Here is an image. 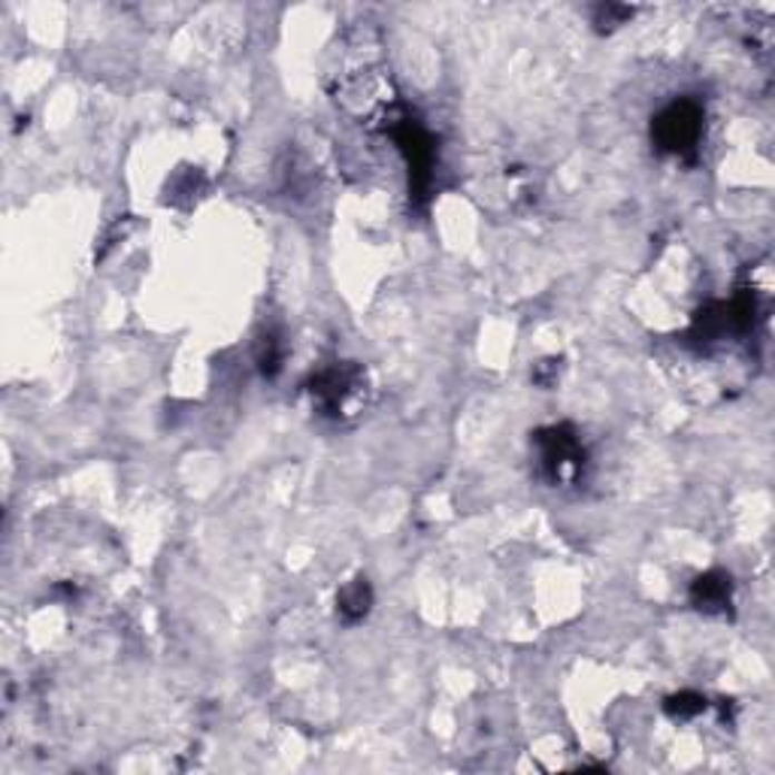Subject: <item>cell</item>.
<instances>
[{"label": "cell", "mask_w": 775, "mask_h": 775, "mask_svg": "<svg viewBox=\"0 0 775 775\" xmlns=\"http://www.w3.org/2000/svg\"><path fill=\"white\" fill-rule=\"evenodd\" d=\"M703 709H706V700H703L700 694H690V690L678 694V697H673V700L667 703V712L673 718H694V715H700Z\"/></svg>", "instance_id": "cell-6"}, {"label": "cell", "mask_w": 775, "mask_h": 775, "mask_svg": "<svg viewBox=\"0 0 775 775\" xmlns=\"http://www.w3.org/2000/svg\"><path fill=\"white\" fill-rule=\"evenodd\" d=\"M703 134V109L694 100H676L655 121V140L664 151L688 155L697 149Z\"/></svg>", "instance_id": "cell-1"}, {"label": "cell", "mask_w": 775, "mask_h": 775, "mask_svg": "<svg viewBox=\"0 0 775 775\" xmlns=\"http://www.w3.org/2000/svg\"><path fill=\"white\" fill-rule=\"evenodd\" d=\"M357 385H361V370L352 364H336L315 379L313 394L324 412L340 415L349 406V400L355 398Z\"/></svg>", "instance_id": "cell-3"}, {"label": "cell", "mask_w": 775, "mask_h": 775, "mask_svg": "<svg viewBox=\"0 0 775 775\" xmlns=\"http://www.w3.org/2000/svg\"><path fill=\"white\" fill-rule=\"evenodd\" d=\"M370 600H373L370 585H366L364 579L352 581L349 588L340 591V612H343L349 621H357V618H364L366 609H370Z\"/></svg>", "instance_id": "cell-5"}, {"label": "cell", "mask_w": 775, "mask_h": 775, "mask_svg": "<svg viewBox=\"0 0 775 775\" xmlns=\"http://www.w3.org/2000/svg\"><path fill=\"white\" fill-rule=\"evenodd\" d=\"M730 576H724V572H706V576H700V579L694 581L690 600H694V606H697L700 612L724 615L727 612V606H730Z\"/></svg>", "instance_id": "cell-4"}, {"label": "cell", "mask_w": 775, "mask_h": 775, "mask_svg": "<svg viewBox=\"0 0 775 775\" xmlns=\"http://www.w3.org/2000/svg\"><path fill=\"white\" fill-rule=\"evenodd\" d=\"M537 442L539 461H542V470H546L551 482H570V479H576L581 473L585 452H581V442L576 440L572 428L560 424V428L539 431Z\"/></svg>", "instance_id": "cell-2"}]
</instances>
